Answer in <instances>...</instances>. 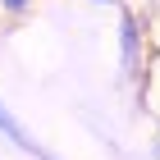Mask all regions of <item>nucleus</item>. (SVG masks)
<instances>
[{"instance_id": "obj_1", "label": "nucleus", "mask_w": 160, "mask_h": 160, "mask_svg": "<svg viewBox=\"0 0 160 160\" xmlns=\"http://www.w3.org/2000/svg\"><path fill=\"white\" fill-rule=\"evenodd\" d=\"M119 64L128 78L142 73V28H137V14L128 5H119Z\"/></svg>"}, {"instance_id": "obj_2", "label": "nucleus", "mask_w": 160, "mask_h": 160, "mask_svg": "<svg viewBox=\"0 0 160 160\" xmlns=\"http://www.w3.org/2000/svg\"><path fill=\"white\" fill-rule=\"evenodd\" d=\"M0 133L9 137V142H14L18 151H28V156L37 151V142H32V137H28V128H23V123H18V119L9 114V105H5V101H0Z\"/></svg>"}, {"instance_id": "obj_3", "label": "nucleus", "mask_w": 160, "mask_h": 160, "mask_svg": "<svg viewBox=\"0 0 160 160\" xmlns=\"http://www.w3.org/2000/svg\"><path fill=\"white\" fill-rule=\"evenodd\" d=\"M0 9L9 14V18H23V14L32 9V0H0Z\"/></svg>"}, {"instance_id": "obj_4", "label": "nucleus", "mask_w": 160, "mask_h": 160, "mask_svg": "<svg viewBox=\"0 0 160 160\" xmlns=\"http://www.w3.org/2000/svg\"><path fill=\"white\" fill-rule=\"evenodd\" d=\"M96 5H119V0H96Z\"/></svg>"}]
</instances>
